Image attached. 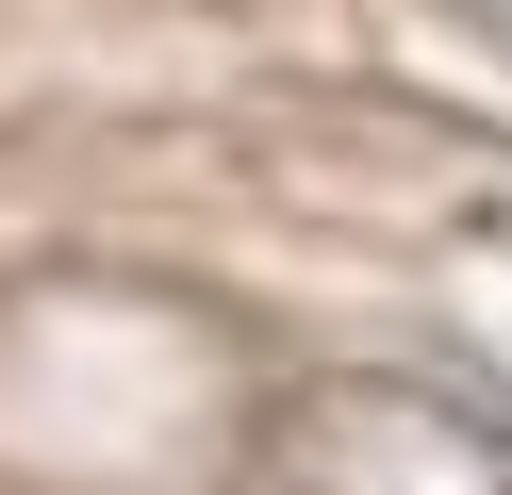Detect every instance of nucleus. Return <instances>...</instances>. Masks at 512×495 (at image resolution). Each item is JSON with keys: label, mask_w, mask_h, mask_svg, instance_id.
Listing matches in <instances>:
<instances>
[{"label": "nucleus", "mask_w": 512, "mask_h": 495, "mask_svg": "<svg viewBox=\"0 0 512 495\" xmlns=\"http://www.w3.org/2000/svg\"><path fill=\"white\" fill-rule=\"evenodd\" d=\"M281 479L298 495H512V462L413 380H331L281 413Z\"/></svg>", "instance_id": "1"}]
</instances>
